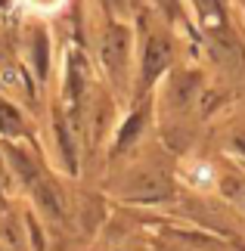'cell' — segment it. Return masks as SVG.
Returning a JSON list of instances; mask_svg holds the SVG:
<instances>
[{
    "instance_id": "obj_3",
    "label": "cell",
    "mask_w": 245,
    "mask_h": 251,
    "mask_svg": "<svg viewBox=\"0 0 245 251\" xmlns=\"http://www.w3.org/2000/svg\"><path fill=\"white\" fill-rule=\"evenodd\" d=\"M28 6H34V9H41V13H53V9H59L65 0H25Z\"/></svg>"
},
{
    "instance_id": "obj_2",
    "label": "cell",
    "mask_w": 245,
    "mask_h": 251,
    "mask_svg": "<svg viewBox=\"0 0 245 251\" xmlns=\"http://www.w3.org/2000/svg\"><path fill=\"white\" fill-rule=\"evenodd\" d=\"M190 180L195 183V186H202V189H208V186H214V180H218V174H214V168L211 165H195L192 171H190Z\"/></svg>"
},
{
    "instance_id": "obj_4",
    "label": "cell",
    "mask_w": 245,
    "mask_h": 251,
    "mask_svg": "<svg viewBox=\"0 0 245 251\" xmlns=\"http://www.w3.org/2000/svg\"><path fill=\"white\" fill-rule=\"evenodd\" d=\"M0 84H6V87H16V84H19V72H13V69H3V72H0Z\"/></svg>"
},
{
    "instance_id": "obj_1",
    "label": "cell",
    "mask_w": 245,
    "mask_h": 251,
    "mask_svg": "<svg viewBox=\"0 0 245 251\" xmlns=\"http://www.w3.org/2000/svg\"><path fill=\"white\" fill-rule=\"evenodd\" d=\"M164 62H168V47H164V41H155L149 44V50H146V65H143V75L146 78H155L162 69H164Z\"/></svg>"
}]
</instances>
